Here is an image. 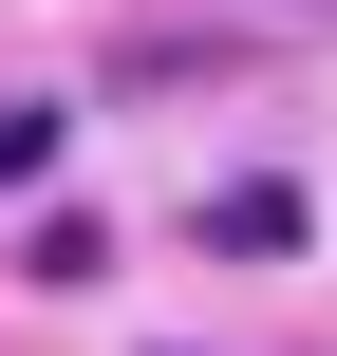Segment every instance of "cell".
Listing matches in <instances>:
<instances>
[{
    "mask_svg": "<svg viewBox=\"0 0 337 356\" xmlns=\"http://www.w3.org/2000/svg\"><path fill=\"white\" fill-rule=\"evenodd\" d=\"M206 244H244V263H281V244H300V188H281V169H244V188H206Z\"/></svg>",
    "mask_w": 337,
    "mask_h": 356,
    "instance_id": "obj_1",
    "label": "cell"
},
{
    "mask_svg": "<svg viewBox=\"0 0 337 356\" xmlns=\"http://www.w3.org/2000/svg\"><path fill=\"white\" fill-rule=\"evenodd\" d=\"M19 263H38V282H113V225H94V207H56V225H38Z\"/></svg>",
    "mask_w": 337,
    "mask_h": 356,
    "instance_id": "obj_2",
    "label": "cell"
},
{
    "mask_svg": "<svg viewBox=\"0 0 337 356\" xmlns=\"http://www.w3.org/2000/svg\"><path fill=\"white\" fill-rule=\"evenodd\" d=\"M38 169H56V113H38V94H0V188H38Z\"/></svg>",
    "mask_w": 337,
    "mask_h": 356,
    "instance_id": "obj_3",
    "label": "cell"
}]
</instances>
